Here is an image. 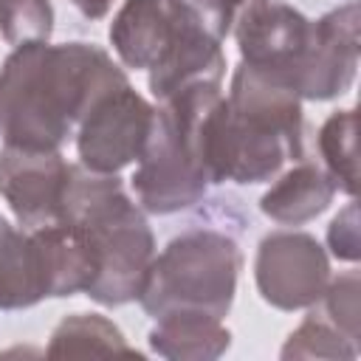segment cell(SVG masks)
<instances>
[{"label":"cell","instance_id":"6da1fadb","mask_svg":"<svg viewBox=\"0 0 361 361\" xmlns=\"http://www.w3.org/2000/svg\"><path fill=\"white\" fill-rule=\"evenodd\" d=\"M127 73L93 42H23L0 68V135L8 147L62 149L85 113Z\"/></svg>","mask_w":361,"mask_h":361},{"label":"cell","instance_id":"7a4b0ae2","mask_svg":"<svg viewBox=\"0 0 361 361\" xmlns=\"http://www.w3.org/2000/svg\"><path fill=\"white\" fill-rule=\"evenodd\" d=\"M62 223L73 226L96 257V274L85 296L104 307L135 302L155 257V234L121 178L71 164Z\"/></svg>","mask_w":361,"mask_h":361},{"label":"cell","instance_id":"3957f363","mask_svg":"<svg viewBox=\"0 0 361 361\" xmlns=\"http://www.w3.org/2000/svg\"><path fill=\"white\" fill-rule=\"evenodd\" d=\"M240 268L243 251L228 231L192 226L152 257L138 302L152 319L175 310L226 319L237 296Z\"/></svg>","mask_w":361,"mask_h":361},{"label":"cell","instance_id":"277c9868","mask_svg":"<svg viewBox=\"0 0 361 361\" xmlns=\"http://www.w3.org/2000/svg\"><path fill=\"white\" fill-rule=\"evenodd\" d=\"M220 87L200 85L158 102L149 141L130 178L135 203L149 214H175L206 197L209 172L203 166L197 124Z\"/></svg>","mask_w":361,"mask_h":361},{"label":"cell","instance_id":"5b68a950","mask_svg":"<svg viewBox=\"0 0 361 361\" xmlns=\"http://www.w3.org/2000/svg\"><path fill=\"white\" fill-rule=\"evenodd\" d=\"M197 144L212 183H262L276 178L285 161L302 158L282 133L237 113L223 93L203 110Z\"/></svg>","mask_w":361,"mask_h":361},{"label":"cell","instance_id":"8992f818","mask_svg":"<svg viewBox=\"0 0 361 361\" xmlns=\"http://www.w3.org/2000/svg\"><path fill=\"white\" fill-rule=\"evenodd\" d=\"M155 107L127 82L93 102L76 127L79 164L90 172L118 175L135 164L149 141Z\"/></svg>","mask_w":361,"mask_h":361},{"label":"cell","instance_id":"52a82bcc","mask_svg":"<svg viewBox=\"0 0 361 361\" xmlns=\"http://www.w3.org/2000/svg\"><path fill=\"white\" fill-rule=\"evenodd\" d=\"M254 282L271 307L305 310L319 305L330 282V257L307 231H271L257 245Z\"/></svg>","mask_w":361,"mask_h":361},{"label":"cell","instance_id":"ba28073f","mask_svg":"<svg viewBox=\"0 0 361 361\" xmlns=\"http://www.w3.org/2000/svg\"><path fill=\"white\" fill-rule=\"evenodd\" d=\"M361 56V14L350 0L313 20L310 39L285 85L307 102H330L350 90Z\"/></svg>","mask_w":361,"mask_h":361},{"label":"cell","instance_id":"9c48e42d","mask_svg":"<svg viewBox=\"0 0 361 361\" xmlns=\"http://www.w3.org/2000/svg\"><path fill=\"white\" fill-rule=\"evenodd\" d=\"M68 180L71 164L59 149H23L3 144L0 197L28 231L62 220Z\"/></svg>","mask_w":361,"mask_h":361},{"label":"cell","instance_id":"30bf717a","mask_svg":"<svg viewBox=\"0 0 361 361\" xmlns=\"http://www.w3.org/2000/svg\"><path fill=\"white\" fill-rule=\"evenodd\" d=\"M310 28L313 20L288 3L251 0L240 14H234V37L243 56L240 62L265 71L285 85L310 39Z\"/></svg>","mask_w":361,"mask_h":361},{"label":"cell","instance_id":"8fae6325","mask_svg":"<svg viewBox=\"0 0 361 361\" xmlns=\"http://www.w3.org/2000/svg\"><path fill=\"white\" fill-rule=\"evenodd\" d=\"M169 11V8H166ZM172 23V39L158 59L155 68H149V90L158 102L172 99L180 90L214 85L220 87L226 76V54L223 42L214 39L200 25L178 17L169 11Z\"/></svg>","mask_w":361,"mask_h":361},{"label":"cell","instance_id":"7c38bea8","mask_svg":"<svg viewBox=\"0 0 361 361\" xmlns=\"http://www.w3.org/2000/svg\"><path fill=\"white\" fill-rule=\"evenodd\" d=\"M226 102L237 113L282 133L293 147L302 149V99L271 73L240 62L231 73Z\"/></svg>","mask_w":361,"mask_h":361},{"label":"cell","instance_id":"4fadbf2b","mask_svg":"<svg viewBox=\"0 0 361 361\" xmlns=\"http://www.w3.org/2000/svg\"><path fill=\"white\" fill-rule=\"evenodd\" d=\"M39 271L45 285V299H65L73 293H85L96 274V257L87 240L68 223H54L42 228H31Z\"/></svg>","mask_w":361,"mask_h":361},{"label":"cell","instance_id":"5bb4252c","mask_svg":"<svg viewBox=\"0 0 361 361\" xmlns=\"http://www.w3.org/2000/svg\"><path fill=\"white\" fill-rule=\"evenodd\" d=\"M169 39L172 23L164 0H124L110 23V45L124 68H155Z\"/></svg>","mask_w":361,"mask_h":361},{"label":"cell","instance_id":"9a60e30c","mask_svg":"<svg viewBox=\"0 0 361 361\" xmlns=\"http://www.w3.org/2000/svg\"><path fill=\"white\" fill-rule=\"evenodd\" d=\"M336 192L338 186L324 166L302 161L271 183V189L259 197V209L282 226H302L327 212Z\"/></svg>","mask_w":361,"mask_h":361},{"label":"cell","instance_id":"2e32d148","mask_svg":"<svg viewBox=\"0 0 361 361\" xmlns=\"http://www.w3.org/2000/svg\"><path fill=\"white\" fill-rule=\"evenodd\" d=\"M231 347V333L223 319L209 313L175 310L155 319L149 330V350L172 361H214Z\"/></svg>","mask_w":361,"mask_h":361},{"label":"cell","instance_id":"e0dca14e","mask_svg":"<svg viewBox=\"0 0 361 361\" xmlns=\"http://www.w3.org/2000/svg\"><path fill=\"white\" fill-rule=\"evenodd\" d=\"M42 299L45 285L34 237L0 214V310H25Z\"/></svg>","mask_w":361,"mask_h":361},{"label":"cell","instance_id":"ac0fdd59","mask_svg":"<svg viewBox=\"0 0 361 361\" xmlns=\"http://www.w3.org/2000/svg\"><path fill=\"white\" fill-rule=\"evenodd\" d=\"M96 353H124L138 355L127 341L124 333L102 313H73L65 316L45 347L48 358H65V355H96Z\"/></svg>","mask_w":361,"mask_h":361},{"label":"cell","instance_id":"d6986e66","mask_svg":"<svg viewBox=\"0 0 361 361\" xmlns=\"http://www.w3.org/2000/svg\"><path fill=\"white\" fill-rule=\"evenodd\" d=\"M355 133H358V116L353 107L330 113L319 130V155L324 161V169L330 172L336 186L350 197H355V189H358Z\"/></svg>","mask_w":361,"mask_h":361},{"label":"cell","instance_id":"ffe728a7","mask_svg":"<svg viewBox=\"0 0 361 361\" xmlns=\"http://www.w3.org/2000/svg\"><path fill=\"white\" fill-rule=\"evenodd\" d=\"M282 358H358V344L333 327L322 313H310L285 341Z\"/></svg>","mask_w":361,"mask_h":361},{"label":"cell","instance_id":"44dd1931","mask_svg":"<svg viewBox=\"0 0 361 361\" xmlns=\"http://www.w3.org/2000/svg\"><path fill=\"white\" fill-rule=\"evenodd\" d=\"M0 34L11 45L48 42L54 34L51 0H0Z\"/></svg>","mask_w":361,"mask_h":361},{"label":"cell","instance_id":"7402d4cb","mask_svg":"<svg viewBox=\"0 0 361 361\" xmlns=\"http://www.w3.org/2000/svg\"><path fill=\"white\" fill-rule=\"evenodd\" d=\"M358 293H361V276L358 271H347V274H338L336 279L330 276L324 293H322V316L338 327L350 341L358 344Z\"/></svg>","mask_w":361,"mask_h":361},{"label":"cell","instance_id":"603a6c76","mask_svg":"<svg viewBox=\"0 0 361 361\" xmlns=\"http://www.w3.org/2000/svg\"><path fill=\"white\" fill-rule=\"evenodd\" d=\"M166 8L195 25H200L203 31H209L214 39H226L231 25H234V11L226 0H164Z\"/></svg>","mask_w":361,"mask_h":361},{"label":"cell","instance_id":"cb8c5ba5","mask_svg":"<svg viewBox=\"0 0 361 361\" xmlns=\"http://www.w3.org/2000/svg\"><path fill=\"white\" fill-rule=\"evenodd\" d=\"M327 248L341 262H358L361 237H358V203L350 200L327 226Z\"/></svg>","mask_w":361,"mask_h":361},{"label":"cell","instance_id":"d4e9b609","mask_svg":"<svg viewBox=\"0 0 361 361\" xmlns=\"http://www.w3.org/2000/svg\"><path fill=\"white\" fill-rule=\"evenodd\" d=\"M82 17H87V20H102L107 11H110V6H113V0H68Z\"/></svg>","mask_w":361,"mask_h":361},{"label":"cell","instance_id":"484cf974","mask_svg":"<svg viewBox=\"0 0 361 361\" xmlns=\"http://www.w3.org/2000/svg\"><path fill=\"white\" fill-rule=\"evenodd\" d=\"M231 8H237V6H245V3H251V0H226Z\"/></svg>","mask_w":361,"mask_h":361}]
</instances>
